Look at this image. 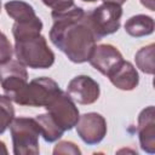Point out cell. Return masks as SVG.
Segmentation results:
<instances>
[{"label": "cell", "mask_w": 155, "mask_h": 155, "mask_svg": "<svg viewBox=\"0 0 155 155\" xmlns=\"http://www.w3.org/2000/svg\"><path fill=\"white\" fill-rule=\"evenodd\" d=\"M51 17L53 19L50 30L51 42L73 63L88 62L99 40L91 24L88 11L73 5L64 10H52Z\"/></svg>", "instance_id": "1"}, {"label": "cell", "mask_w": 155, "mask_h": 155, "mask_svg": "<svg viewBox=\"0 0 155 155\" xmlns=\"http://www.w3.org/2000/svg\"><path fill=\"white\" fill-rule=\"evenodd\" d=\"M13 51L22 64L33 69H47L54 63V53L41 34L15 40Z\"/></svg>", "instance_id": "2"}, {"label": "cell", "mask_w": 155, "mask_h": 155, "mask_svg": "<svg viewBox=\"0 0 155 155\" xmlns=\"http://www.w3.org/2000/svg\"><path fill=\"white\" fill-rule=\"evenodd\" d=\"M8 127L15 155H38L40 153L39 137L41 132L35 117H13Z\"/></svg>", "instance_id": "3"}, {"label": "cell", "mask_w": 155, "mask_h": 155, "mask_svg": "<svg viewBox=\"0 0 155 155\" xmlns=\"http://www.w3.org/2000/svg\"><path fill=\"white\" fill-rule=\"evenodd\" d=\"M62 90L51 78H36L27 82L18 92L10 97L11 101L25 107H46Z\"/></svg>", "instance_id": "4"}, {"label": "cell", "mask_w": 155, "mask_h": 155, "mask_svg": "<svg viewBox=\"0 0 155 155\" xmlns=\"http://www.w3.org/2000/svg\"><path fill=\"white\" fill-rule=\"evenodd\" d=\"M91 24L99 38L114 34L120 28L122 17V7L113 2H103L92 11H88Z\"/></svg>", "instance_id": "5"}, {"label": "cell", "mask_w": 155, "mask_h": 155, "mask_svg": "<svg viewBox=\"0 0 155 155\" xmlns=\"http://www.w3.org/2000/svg\"><path fill=\"white\" fill-rule=\"evenodd\" d=\"M45 108L53 121L64 132L74 128L80 117L79 109L75 105V102L68 96L67 92L63 91L57 94Z\"/></svg>", "instance_id": "6"}, {"label": "cell", "mask_w": 155, "mask_h": 155, "mask_svg": "<svg viewBox=\"0 0 155 155\" xmlns=\"http://www.w3.org/2000/svg\"><path fill=\"white\" fill-rule=\"evenodd\" d=\"M78 136L87 145L99 144L107 136V121L104 116L98 113L91 111L80 115L75 125Z\"/></svg>", "instance_id": "7"}, {"label": "cell", "mask_w": 155, "mask_h": 155, "mask_svg": "<svg viewBox=\"0 0 155 155\" xmlns=\"http://www.w3.org/2000/svg\"><path fill=\"white\" fill-rule=\"evenodd\" d=\"M90 64L104 76L109 78L124 62L122 53L111 44L96 45L90 58Z\"/></svg>", "instance_id": "8"}, {"label": "cell", "mask_w": 155, "mask_h": 155, "mask_svg": "<svg viewBox=\"0 0 155 155\" xmlns=\"http://www.w3.org/2000/svg\"><path fill=\"white\" fill-rule=\"evenodd\" d=\"M28 82V71L18 59H10L0 64V85L10 98Z\"/></svg>", "instance_id": "9"}, {"label": "cell", "mask_w": 155, "mask_h": 155, "mask_svg": "<svg viewBox=\"0 0 155 155\" xmlns=\"http://www.w3.org/2000/svg\"><path fill=\"white\" fill-rule=\"evenodd\" d=\"M68 96L78 104L88 105L98 101L101 87L96 80L88 75H78L73 78L67 86Z\"/></svg>", "instance_id": "10"}, {"label": "cell", "mask_w": 155, "mask_h": 155, "mask_svg": "<svg viewBox=\"0 0 155 155\" xmlns=\"http://www.w3.org/2000/svg\"><path fill=\"white\" fill-rule=\"evenodd\" d=\"M137 133L143 151L155 153V109L153 105L144 108L137 119Z\"/></svg>", "instance_id": "11"}, {"label": "cell", "mask_w": 155, "mask_h": 155, "mask_svg": "<svg viewBox=\"0 0 155 155\" xmlns=\"http://www.w3.org/2000/svg\"><path fill=\"white\" fill-rule=\"evenodd\" d=\"M109 80L119 90L132 91L139 84V75L134 65L131 62L124 59V62L109 76Z\"/></svg>", "instance_id": "12"}, {"label": "cell", "mask_w": 155, "mask_h": 155, "mask_svg": "<svg viewBox=\"0 0 155 155\" xmlns=\"http://www.w3.org/2000/svg\"><path fill=\"white\" fill-rule=\"evenodd\" d=\"M155 22L148 15H136L130 17L125 23V31L133 38H142L153 34Z\"/></svg>", "instance_id": "13"}, {"label": "cell", "mask_w": 155, "mask_h": 155, "mask_svg": "<svg viewBox=\"0 0 155 155\" xmlns=\"http://www.w3.org/2000/svg\"><path fill=\"white\" fill-rule=\"evenodd\" d=\"M6 13L18 23L31 22L39 18L35 13V10L31 5L22 0H10L4 5Z\"/></svg>", "instance_id": "14"}, {"label": "cell", "mask_w": 155, "mask_h": 155, "mask_svg": "<svg viewBox=\"0 0 155 155\" xmlns=\"http://www.w3.org/2000/svg\"><path fill=\"white\" fill-rule=\"evenodd\" d=\"M35 120L39 124L40 132H41V136L45 139V142L53 143V142L61 139V137L63 136L64 131L53 121V119L51 117V115L48 113L36 115Z\"/></svg>", "instance_id": "15"}, {"label": "cell", "mask_w": 155, "mask_h": 155, "mask_svg": "<svg viewBox=\"0 0 155 155\" xmlns=\"http://www.w3.org/2000/svg\"><path fill=\"white\" fill-rule=\"evenodd\" d=\"M154 44H149L139 48L134 54V61L137 68L144 74H154Z\"/></svg>", "instance_id": "16"}, {"label": "cell", "mask_w": 155, "mask_h": 155, "mask_svg": "<svg viewBox=\"0 0 155 155\" xmlns=\"http://www.w3.org/2000/svg\"><path fill=\"white\" fill-rule=\"evenodd\" d=\"M15 117V109L12 101L6 94H0V134H2L10 126Z\"/></svg>", "instance_id": "17"}, {"label": "cell", "mask_w": 155, "mask_h": 155, "mask_svg": "<svg viewBox=\"0 0 155 155\" xmlns=\"http://www.w3.org/2000/svg\"><path fill=\"white\" fill-rule=\"evenodd\" d=\"M13 54V47L7 36L0 31V64L10 61Z\"/></svg>", "instance_id": "18"}, {"label": "cell", "mask_w": 155, "mask_h": 155, "mask_svg": "<svg viewBox=\"0 0 155 155\" xmlns=\"http://www.w3.org/2000/svg\"><path fill=\"white\" fill-rule=\"evenodd\" d=\"M53 154L57 155V154H73V155H80L81 154V150L79 149V147L73 143V142H69V140H62V142H58L54 148H53Z\"/></svg>", "instance_id": "19"}, {"label": "cell", "mask_w": 155, "mask_h": 155, "mask_svg": "<svg viewBox=\"0 0 155 155\" xmlns=\"http://www.w3.org/2000/svg\"><path fill=\"white\" fill-rule=\"evenodd\" d=\"M47 7L52 10H64L74 5V0H41Z\"/></svg>", "instance_id": "20"}, {"label": "cell", "mask_w": 155, "mask_h": 155, "mask_svg": "<svg viewBox=\"0 0 155 155\" xmlns=\"http://www.w3.org/2000/svg\"><path fill=\"white\" fill-rule=\"evenodd\" d=\"M154 2H155V0H140V4H142L144 7H147L148 10H150V11H155V5H154Z\"/></svg>", "instance_id": "21"}, {"label": "cell", "mask_w": 155, "mask_h": 155, "mask_svg": "<svg viewBox=\"0 0 155 155\" xmlns=\"http://www.w3.org/2000/svg\"><path fill=\"white\" fill-rule=\"evenodd\" d=\"M103 2H113V4H116V5H120V6H122L125 2H126V0H102Z\"/></svg>", "instance_id": "22"}, {"label": "cell", "mask_w": 155, "mask_h": 155, "mask_svg": "<svg viewBox=\"0 0 155 155\" xmlns=\"http://www.w3.org/2000/svg\"><path fill=\"white\" fill-rule=\"evenodd\" d=\"M7 153H8V150L5 145V143L2 140H0V154H7Z\"/></svg>", "instance_id": "23"}, {"label": "cell", "mask_w": 155, "mask_h": 155, "mask_svg": "<svg viewBox=\"0 0 155 155\" xmlns=\"http://www.w3.org/2000/svg\"><path fill=\"white\" fill-rule=\"evenodd\" d=\"M82 1H85V2H94L97 0H82Z\"/></svg>", "instance_id": "24"}]
</instances>
